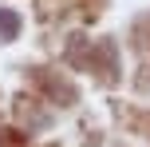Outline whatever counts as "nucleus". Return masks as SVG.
Listing matches in <instances>:
<instances>
[{
  "mask_svg": "<svg viewBox=\"0 0 150 147\" xmlns=\"http://www.w3.org/2000/svg\"><path fill=\"white\" fill-rule=\"evenodd\" d=\"M16 32H20V20H16V12H4V8H0V40H12Z\"/></svg>",
  "mask_w": 150,
  "mask_h": 147,
  "instance_id": "obj_1",
  "label": "nucleus"
},
{
  "mask_svg": "<svg viewBox=\"0 0 150 147\" xmlns=\"http://www.w3.org/2000/svg\"><path fill=\"white\" fill-rule=\"evenodd\" d=\"M0 147H24V135H16V131H0Z\"/></svg>",
  "mask_w": 150,
  "mask_h": 147,
  "instance_id": "obj_2",
  "label": "nucleus"
}]
</instances>
